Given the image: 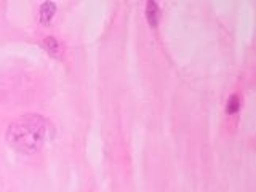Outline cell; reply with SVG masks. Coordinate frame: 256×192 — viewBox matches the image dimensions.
Masks as SVG:
<instances>
[{"instance_id": "cell-1", "label": "cell", "mask_w": 256, "mask_h": 192, "mask_svg": "<svg viewBox=\"0 0 256 192\" xmlns=\"http://www.w3.org/2000/svg\"><path fill=\"white\" fill-rule=\"evenodd\" d=\"M48 124L42 116L28 114L8 126L6 141L8 144L22 154H34L37 152L46 140Z\"/></svg>"}, {"instance_id": "cell-2", "label": "cell", "mask_w": 256, "mask_h": 192, "mask_svg": "<svg viewBox=\"0 0 256 192\" xmlns=\"http://www.w3.org/2000/svg\"><path fill=\"white\" fill-rule=\"evenodd\" d=\"M146 18H148V21H149V24L152 28L157 26V22H158V6H157L156 2H148Z\"/></svg>"}, {"instance_id": "cell-3", "label": "cell", "mask_w": 256, "mask_h": 192, "mask_svg": "<svg viewBox=\"0 0 256 192\" xmlns=\"http://www.w3.org/2000/svg\"><path fill=\"white\" fill-rule=\"evenodd\" d=\"M56 12V6L52 2H45L42 6H40V18H42L44 22H48L52 18H53V14Z\"/></svg>"}, {"instance_id": "cell-4", "label": "cell", "mask_w": 256, "mask_h": 192, "mask_svg": "<svg viewBox=\"0 0 256 192\" xmlns=\"http://www.w3.org/2000/svg\"><path fill=\"white\" fill-rule=\"evenodd\" d=\"M44 44H45V48L48 52H50L52 54H58V52H60V45H58V42H56V38H53V37H48V38H45L44 40Z\"/></svg>"}, {"instance_id": "cell-5", "label": "cell", "mask_w": 256, "mask_h": 192, "mask_svg": "<svg viewBox=\"0 0 256 192\" xmlns=\"http://www.w3.org/2000/svg\"><path fill=\"white\" fill-rule=\"evenodd\" d=\"M240 108V100H238V96L237 94H232L229 101H228V112L229 114H234V112H237Z\"/></svg>"}]
</instances>
